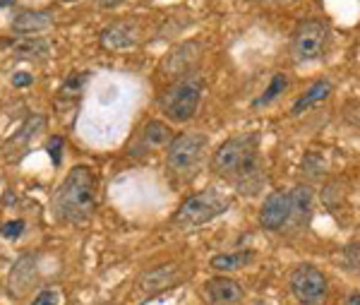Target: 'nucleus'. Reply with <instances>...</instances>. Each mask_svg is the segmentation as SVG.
<instances>
[{
	"mask_svg": "<svg viewBox=\"0 0 360 305\" xmlns=\"http://www.w3.org/2000/svg\"><path fill=\"white\" fill-rule=\"evenodd\" d=\"M212 171L226 180H233L240 192L255 195L262 185V163H259V149L255 135H240L231 137L214 151Z\"/></svg>",
	"mask_w": 360,
	"mask_h": 305,
	"instance_id": "f257e3e1",
	"label": "nucleus"
},
{
	"mask_svg": "<svg viewBox=\"0 0 360 305\" xmlns=\"http://www.w3.org/2000/svg\"><path fill=\"white\" fill-rule=\"evenodd\" d=\"M98 183L89 166H75L53 195V214L63 224H82L96 209Z\"/></svg>",
	"mask_w": 360,
	"mask_h": 305,
	"instance_id": "f03ea898",
	"label": "nucleus"
},
{
	"mask_svg": "<svg viewBox=\"0 0 360 305\" xmlns=\"http://www.w3.org/2000/svg\"><path fill=\"white\" fill-rule=\"evenodd\" d=\"M231 204H233V197L226 195L221 190L209 187V190H202V192H197V195H190L185 199V202L178 207L173 221H176V226H180V228L205 226L209 221L217 219V216L229 212Z\"/></svg>",
	"mask_w": 360,
	"mask_h": 305,
	"instance_id": "7ed1b4c3",
	"label": "nucleus"
},
{
	"mask_svg": "<svg viewBox=\"0 0 360 305\" xmlns=\"http://www.w3.org/2000/svg\"><path fill=\"white\" fill-rule=\"evenodd\" d=\"M207 147L209 139L202 132H183L178 137H173V142L168 144L166 151L168 171L176 178H190L200 168L202 159H205Z\"/></svg>",
	"mask_w": 360,
	"mask_h": 305,
	"instance_id": "20e7f679",
	"label": "nucleus"
},
{
	"mask_svg": "<svg viewBox=\"0 0 360 305\" xmlns=\"http://www.w3.org/2000/svg\"><path fill=\"white\" fill-rule=\"evenodd\" d=\"M202 89H205V85L197 75L178 80L161 99V111L168 116V120L188 123L197 113V106L202 101Z\"/></svg>",
	"mask_w": 360,
	"mask_h": 305,
	"instance_id": "39448f33",
	"label": "nucleus"
},
{
	"mask_svg": "<svg viewBox=\"0 0 360 305\" xmlns=\"http://www.w3.org/2000/svg\"><path fill=\"white\" fill-rule=\"evenodd\" d=\"M329 44V27L319 20H305L295 27L291 54L298 63H312L324 56Z\"/></svg>",
	"mask_w": 360,
	"mask_h": 305,
	"instance_id": "423d86ee",
	"label": "nucleus"
},
{
	"mask_svg": "<svg viewBox=\"0 0 360 305\" xmlns=\"http://www.w3.org/2000/svg\"><path fill=\"white\" fill-rule=\"evenodd\" d=\"M291 291L303 305H324L329 296V281L312 265H300L291 274Z\"/></svg>",
	"mask_w": 360,
	"mask_h": 305,
	"instance_id": "0eeeda50",
	"label": "nucleus"
},
{
	"mask_svg": "<svg viewBox=\"0 0 360 305\" xmlns=\"http://www.w3.org/2000/svg\"><path fill=\"white\" fill-rule=\"evenodd\" d=\"M291 192L286 190H274L269 197L264 199L262 209H259V224L266 231H281L283 226L291 221Z\"/></svg>",
	"mask_w": 360,
	"mask_h": 305,
	"instance_id": "6e6552de",
	"label": "nucleus"
},
{
	"mask_svg": "<svg viewBox=\"0 0 360 305\" xmlns=\"http://www.w3.org/2000/svg\"><path fill=\"white\" fill-rule=\"evenodd\" d=\"M180 279H183V274H180V269L176 265H161L139 279V291L152 298L156 293H164L168 289H173V286H178Z\"/></svg>",
	"mask_w": 360,
	"mask_h": 305,
	"instance_id": "1a4fd4ad",
	"label": "nucleus"
},
{
	"mask_svg": "<svg viewBox=\"0 0 360 305\" xmlns=\"http://www.w3.org/2000/svg\"><path fill=\"white\" fill-rule=\"evenodd\" d=\"M34 281H37V257L22 255L13 265V269H10V277H8L10 293L15 298H22L25 293L32 291Z\"/></svg>",
	"mask_w": 360,
	"mask_h": 305,
	"instance_id": "9d476101",
	"label": "nucleus"
},
{
	"mask_svg": "<svg viewBox=\"0 0 360 305\" xmlns=\"http://www.w3.org/2000/svg\"><path fill=\"white\" fill-rule=\"evenodd\" d=\"M202 293H205L209 305H233L243 298L240 284L229 277H214V279L205 281Z\"/></svg>",
	"mask_w": 360,
	"mask_h": 305,
	"instance_id": "9b49d317",
	"label": "nucleus"
},
{
	"mask_svg": "<svg viewBox=\"0 0 360 305\" xmlns=\"http://www.w3.org/2000/svg\"><path fill=\"white\" fill-rule=\"evenodd\" d=\"M171 127L161 120H149L147 125L142 127L135 147V154H154L156 149H164V147L171 144Z\"/></svg>",
	"mask_w": 360,
	"mask_h": 305,
	"instance_id": "f8f14e48",
	"label": "nucleus"
},
{
	"mask_svg": "<svg viewBox=\"0 0 360 305\" xmlns=\"http://www.w3.org/2000/svg\"><path fill=\"white\" fill-rule=\"evenodd\" d=\"M10 27L20 37H32V34H41L53 27V15L49 10H22L13 17Z\"/></svg>",
	"mask_w": 360,
	"mask_h": 305,
	"instance_id": "ddd939ff",
	"label": "nucleus"
},
{
	"mask_svg": "<svg viewBox=\"0 0 360 305\" xmlns=\"http://www.w3.org/2000/svg\"><path fill=\"white\" fill-rule=\"evenodd\" d=\"M101 46L106 51H130L137 46V32L130 25H111L101 32Z\"/></svg>",
	"mask_w": 360,
	"mask_h": 305,
	"instance_id": "4468645a",
	"label": "nucleus"
},
{
	"mask_svg": "<svg viewBox=\"0 0 360 305\" xmlns=\"http://www.w3.org/2000/svg\"><path fill=\"white\" fill-rule=\"evenodd\" d=\"M13 54L15 58H22V61H44L51 54V44L39 37H25L13 44Z\"/></svg>",
	"mask_w": 360,
	"mask_h": 305,
	"instance_id": "2eb2a0df",
	"label": "nucleus"
},
{
	"mask_svg": "<svg viewBox=\"0 0 360 305\" xmlns=\"http://www.w3.org/2000/svg\"><path fill=\"white\" fill-rule=\"evenodd\" d=\"M332 89H334V85L329 80H319V82H315V85L307 89V94H303V97L298 99V101L293 104V111L291 113L293 116H300L303 111H307V108H312L315 104H322L324 99H329V94H332Z\"/></svg>",
	"mask_w": 360,
	"mask_h": 305,
	"instance_id": "dca6fc26",
	"label": "nucleus"
},
{
	"mask_svg": "<svg viewBox=\"0 0 360 305\" xmlns=\"http://www.w3.org/2000/svg\"><path fill=\"white\" fill-rule=\"evenodd\" d=\"M291 204H293V212H291L293 224L295 226L307 224L310 212H312V192H310V187H305V185L295 187V190L291 192Z\"/></svg>",
	"mask_w": 360,
	"mask_h": 305,
	"instance_id": "f3484780",
	"label": "nucleus"
},
{
	"mask_svg": "<svg viewBox=\"0 0 360 305\" xmlns=\"http://www.w3.org/2000/svg\"><path fill=\"white\" fill-rule=\"evenodd\" d=\"M252 257H255L252 252H224V255H214L209 267H212L214 272L229 274V272H238V269L250 265Z\"/></svg>",
	"mask_w": 360,
	"mask_h": 305,
	"instance_id": "a211bd4d",
	"label": "nucleus"
},
{
	"mask_svg": "<svg viewBox=\"0 0 360 305\" xmlns=\"http://www.w3.org/2000/svg\"><path fill=\"white\" fill-rule=\"evenodd\" d=\"M44 130H46V118H44V116H29V118L22 123V127L17 130L15 137L8 142V149H10V147H25V144H29L32 139H37Z\"/></svg>",
	"mask_w": 360,
	"mask_h": 305,
	"instance_id": "6ab92c4d",
	"label": "nucleus"
},
{
	"mask_svg": "<svg viewBox=\"0 0 360 305\" xmlns=\"http://www.w3.org/2000/svg\"><path fill=\"white\" fill-rule=\"evenodd\" d=\"M288 87V80H286V75H281V73H276L274 77H271V85L266 87V92L262 94V97L255 101V106H266V104H271V101H276L278 97L283 94V89Z\"/></svg>",
	"mask_w": 360,
	"mask_h": 305,
	"instance_id": "aec40b11",
	"label": "nucleus"
},
{
	"mask_svg": "<svg viewBox=\"0 0 360 305\" xmlns=\"http://www.w3.org/2000/svg\"><path fill=\"white\" fill-rule=\"evenodd\" d=\"M32 305H60V291H56V289L39 291Z\"/></svg>",
	"mask_w": 360,
	"mask_h": 305,
	"instance_id": "412c9836",
	"label": "nucleus"
},
{
	"mask_svg": "<svg viewBox=\"0 0 360 305\" xmlns=\"http://www.w3.org/2000/svg\"><path fill=\"white\" fill-rule=\"evenodd\" d=\"M0 233H3L5 238H20L22 233H25V221L22 219H15V221H8V224H5L3 228H0Z\"/></svg>",
	"mask_w": 360,
	"mask_h": 305,
	"instance_id": "4be33fe9",
	"label": "nucleus"
},
{
	"mask_svg": "<svg viewBox=\"0 0 360 305\" xmlns=\"http://www.w3.org/2000/svg\"><path fill=\"white\" fill-rule=\"evenodd\" d=\"M84 75H77V77H70L68 82H65V85H63L60 87V94H65V97H72V94H70V92H75V94H77L79 89H82V85H84Z\"/></svg>",
	"mask_w": 360,
	"mask_h": 305,
	"instance_id": "5701e85b",
	"label": "nucleus"
},
{
	"mask_svg": "<svg viewBox=\"0 0 360 305\" xmlns=\"http://www.w3.org/2000/svg\"><path fill=\"white\" fill-rule=\"evenodd\" d=\"M63 139L60 137H53L49 142V154H51V159H53V163L58 166V163H60V154H63Z\"/></svg>",
	"mask_w": 360,
	"mask_h": 305,
	"instance_id": "b1692460",
	"label": "nucleus"
},
{
	"mask_svg": "<svg viewBox=\"0 0 360 305\" xmlns=\"http://www.w3.org/2000/svg\"><path fill=\"white\" fill-rule=\"evenodd\" d=\"M346 257H348V262H351L353 267H360V245H348L346 248Z\"/></svg>",
	"mask_w": 360,
	"mask_h": 305,
	"instance_id": "393cba45",
	"label": "nucleus"
},
{
	"mask_svg": "<svg viewBox=\"0 0 360 305\" xmlns=\"http://www.w3.org/2000/svg\"><path fill=\"white\" fill-rule=\"evenodd\" d=\"M13 82H15V87H27V85H32V75H27V73H17L15 77H13Z\"/></svg>",
	"mask_w": 360,
	"mask_h": 305,
	"instance_id": "a878e982",
	"label": "nucleus"
},
{
	"mask_svg": "<svg viewBox=\"0 0 360 305\" xmlns=\"http://www.w3.org/2000/svg\"><path fill=\"white\" fill-rule=\"evenodd\" d=\"M96 3L101 5V8H108V10H111V8H118V5H123L125 0H96Z\"/></svg>",
	"mask_w": 360,
	"mask_h": 305,
	"instance_id": "bb28decb",
	"label": "nucleus"
},
{
	"mask_svg": "<svg viewBox=\"0 0 360 305\" xmlns=\"http://www.w3.org/2000/svg\"><path fill=\"white\" fill-rule=\"evenodd\" d=\"M348 305H360V293H353V296L348 298Z\"/></svg>",
	"mask_w": 360,
	"mask_h": 305,
	"instance_id": "cd10ccee",
	"label": "nucleus"
},
{
	"mask_svg": "<svg viewBox=\"0 0 360 305\" xmlns=\"http://www.w3.org/2000/svg\"><path fill=\"white\" fill-rule=\"evenodd\" d=\"M8 5H15V0H0V8H8Z\"/></svg>",
	"mask_w": 360,
	"mask_h": 305,
	"instance_id": "c85d7f7f",
	"label": "nucleus"
},
{
	"mask_svg": "<svg viewBox=\"0 0 360 305\" xmlns=\"http://www.w3.org/2000/svg\"><path fill=\"white\" fill-rule=\"evenodd\" d=\"M63 3H79V0H63Z\"/></svg>",
	"mask_w": 360,
	"mask_h": 305,
	"instance_id": "c756f323",
	"label": "nucleus"
}]
</instances>
